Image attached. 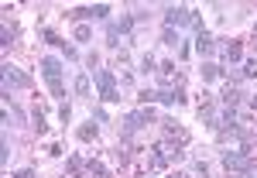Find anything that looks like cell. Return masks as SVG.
Returning <instances> with one entry per match:
<instances>
[{"mask_svg": "<svg viewBox=\"0 0 257 178\" xmlns=\"http://www.w3.org/2000/svg\"><path fill=\"white\" fill-rule=\"evenodd\" d=\"M7 158H11V140L7 134H0V164H7Z\"/></svg>", "mask_w": 257, "mask_h": 178, "instance_id": "obj_8", "label": "cell"}, {"mask_svg": "<svg viewBox=\"0 0 257 178\" xmlns=\"http://www.w3.org/2000/svg\"><path fill=\"white\" fill-rule=\"evenodd\" d=\"M240 55H243L240 45H230V48H226V59H230V62H240Z\"/></svg>", "mask_w": 257, "mask_h": 178, "instance_id": "obj_12", "label": "cell"}, {"mask_svg": "<svg viewBox=\"0 0 257 178\" xmlns=\"http://www.w3.org/2000/svg\"><path fill=\"white\" fill-rule=\"evenodd\" d=\"M247 178H257V168H250V171H247Z\"/></svg>", "mask_w": 257, "mask_h": 178, "instance_id": "obj_21", "label": "cell"}, {"mask_svg": "<svg viewBox=\"0 0 257 178\" xmlns=\"http://www.w3.org/2000/svg\"><path fill=\"white\" fill-rule=\"evenodd\" d=\"M223 164L230 171H250L254 158H250V151H223Z\"/></svg>", "mask_w": 257, "mask_h": 178, "instance_id": "obj_4", "label": "cell"}, {"mask_svg": "<svg viewBox=\"0 0 257 178\" xmlns=\"http://www.w3.org/2000/svg\"><path fill=\"white\" fill-rule=\"evenodd\" d=\"M41 76L48 82V89H52V96H65V86H62V62L55 55H45L41 59Z\"/></svg>", "mask_w": 257, "mask_h": 178, "instance_id": "obj_1", "label": "cell"}, {"mask_svg": "<svg viewBox=\"0 0 257 178\" xmlns=\"http://www.w3.org/2000/svg\"><path fill=\"white\" fill-rule=\"evenodd\" d=\"M155 99H158L155 89H144V93H141V103H155Z\"/></svg>", "mask_w": 257, "mask_h": 178, "instance_id": "obj_17", "label": "cell"}, {"mask_svg": "<svg viewBox=\"0 0 257 178\" xmlns=\"http://www.w3.org/2000/svg\"><path fill=\"white\" fill-rule=\"evenodd\" d=\"M89 35H93V31H89L86 24H79V28H76V41H89Z\"/></svg>", "mask_w": 257, "mask_h": 178, "instance_id": "obj_13", "label": "cell"}, {"mask_svg": "<svg viewBox=\"0 0 257 178\" xmlns=\"http://www.w3.org/2000/svg\"><path fill=\"white\" fill-rule=\"evenodd\" d=\"M96 137V127H79V140H89Z\"/></svg>", "mask_w": 257, "mask_h": 178, "instance_id": "obj_14", "label": "cell"}, {"mask_svg": "<svg viewBox=\"0 0 257 178\" xmlns=\"http://www.w3.org/2000/svg\"><path fill=\"white\" fill-rule=\"evenodd\" d=\"M165 45H178V31H172V28H165Z\"/></svg>", "mask_w": 257, "mask_h": 178, "instance_id": "obj_15", "label": "cell"}, {"mask_svg": "<svg viewBox=\"0 0 257 178\" xmlns=\"http://www.w3.org/2000/svg\"><path fill=\"white\" fill-rule=\"evenodd\" d=\"M21 86H31V79L21 76L14 65H4V96L11 99V89H21Z\"/></svg>", "mask_w": 257, "mask_h": 178, "instance_id": "obj_5", "label": "cell"}, {"mask_svg": "<svg viewBox=\"0 0 257 178\" xmlns=\"http://www.w3.org/2000/svg\"><path fill=\"white\" fill-rule=\"evenodd\" d=\"M11 178H35V171H31V168H21V171H14Z\"/></svg>", "mask_w": 257, "mask_h": 178, "instance_id": "obj_19", "label": "cell"}, {"mask_svg": "<svg viewBox=\"0 0 257 178\" xmlns=\"http://www.w3.org/2000/svg\"><path fill=\"white\" fill-rule=\"evenodd\" d=\"M141 69H144V72H155V59H151V55H144V62H141Z\"/></svg>", "mask_w": 257, "mask_h": 178, "instance_id": "obj_18", "label": "cell"}, {"mask_svg": "<svg viewBox=\"0 0 257 178\" xmlns=\"http://www.w3.org/2000/svg\"><path fill=\"white\" fill-rule=\"evenodd\" d=\"M202 79H206V82L219 79V69H216V65H213V62H206V65H202Z\"/></svg>", "mask_w": 257, "mask_h": 178, "instance_id": "obj_9", "label": "cell"}, {"mask_svg": "<svg viewBox=\"0 0 257 178\" xmlns=\"http://www.w3.org/2000/svg\"><path fill=\"white\" fill-rule=\"evenodd\" d=\"M213 48H216V41H213V35L199 31V35H196V52H199V55H213Z\"/></svg>", "mask_w": 257, "mask_h": 178, "instance_id": "obj_7", "label": "cell"}, {"mask_svg": "<svg viewBox=\"0 0 257 178\" xmlns=\"http://www.w3.org/2000/svg\"><path fill=\"white\" fill-rule=\"evenodd\" d=\"M93 79H96V86H99V99H103V103H117L120 99L117 96V76H113L110 69H99Z\"/></svg>", "mask_w": 257, "mask_h": 178, "instance_id": "obj_3", "label": "cell"}, {"mask_svg": "<svg viewBox=\"0 0 257 178\" xmlns=\"http://www.w3.org/2000/svg\"><path fill=\"white\" fill-rule=\"evenodd\" d=\"M168 28H196L202 31V21H199L196 11H189V7H168Z\"/></svg>", "mask_w": 257, "mask_h": 178, "instance_id": "obj_2", "label": "cell"}, {"mask_svg": "<svg viewBox=\"0 0 257 178\" xmlns=\"http://www.w3.org/2000/svg\"><path fill=\"white\" fill-rule=\"evenodd\" d=\"M243 72H247V76H257V59L247 62V69H243Z\"/></svg>", "mask_w": 257, "mask_h": 178, "instance_id": "obj_20", "label": "cell"}, {"mask_svg": "<svg viewBox=\"0 0 257 178\" xmlns=\"http://www.w3.org/2000/svg\"><path fill=\"white\" fill-rule=\"evenodd\" d=\"M106 14H110V7H106V4H96V7H93V18H106Z\"/></svg>", "mask_w": 257, "mask_h": 178, "instance_id": "obj_16", "label": "cell"}, {"mask_svg": "<svg viewBox=\"0 0 257 178\" xmlns=\"http://www.w3.org/2000/svg\"><path fill=\"white\" fill-rule=\"evenodd\" d=\"M151 117H155L151 110H138V113H127V117H123V137H131V134H134V130H141L144 123H151Z\"/></svg>", "mask_w": 257, "mask_h": 178, "instance_id": "obj_6", "label": "cell"}, {"mask_svg": "<svg viewBox=\"0 0 257 178\" xmlns=\"http://www.w3.org/2000/svg\"><path fill=\"white\" fill-rule=\"evenodd\" d=\"M223 103H226V106H237V103H240V93H237V89H226V93H223Z\"/></svg>", "mask_w": 257, "mask_h": 178, "instance_id": "obj_11", "label": "cell"}, {"mask_svg": "<svg viewBox=\"0 0 257 178\" xmlns=\"http://www.w3.org/2000/svg\"><path fill=\"white\" fill-rule=\"evenodd\" d=\"M76 93H79V96H89V76H79V79H76Z\"/></svg>", "mask_w": 257, "mask_h": 178, "instance_id": "obj_10", "label": "cell"}]
</instances>
